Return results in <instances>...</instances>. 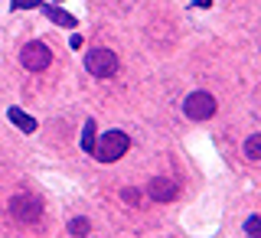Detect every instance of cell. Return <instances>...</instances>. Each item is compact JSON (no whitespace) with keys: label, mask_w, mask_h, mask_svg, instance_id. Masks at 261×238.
<instances>
[{"label":"cell","mask_w":261,"mask_h":238,"mask_svg":"<svg viewBox=\"0 0 261 238\" xmlns=\"http://www.w3.org/2000/svg\"><path fill=\"white\" fill-rule=\"evenodd\" d=\"M127 147H130V137L124 134V130H105L101 134V141L95 144V157L101 160V163H114V160H121L127 153Z\"/></svg>","instance_id":"obj_1"},{"label":"cell","mask_w":261,"mask_h":238,"mask_svg":"<svg viewBox=\"0 0 261 238\" xmlns=\"http://www.w3.org/2000/svg\"><path fill=\"white\" fill-rule=\"evenodd\" d=\"M85 69L92 72V75H98V78H111L114 72H118V56H114L111 49H105V46H95V49L85 52Z\"/></svg>","instance_id":"obj_2"},{"label":"cell","mask_w":261,"mask_h":238,"mask_svg":"<svg viewBox=\"0 0 261 238\" xmlns=\"http://www.w3.org/2000/svg\"><path fill=\"white\" fill-rule=\"evenodd\" d=\"M183 111H186V118H193V121H209L212 114H216V98L209 92H193L186 98Z\"/></svg>","instance_id":"obj_3"},{"label":"cell","mask_w":261,"mask_h":238,"mask_svg":"<svg viewBox=\"0 0 261 238\" xmlns=\"http://www.w3.org/2000/svg\"><path fill=\"white\" fill-rule=\"evenodd\" d=\"M20 62L27 65L30 72H43V69H49V62H53V52H49L46 43H27L20 49Z\"/></svg>","instance_id":"obj_4"},{"label":"cell","mask_w":261,"mask_h":238,"mask_svg":"<svg viewBox=\"0 0 261 238\" xmlns=\"http://www.w3.org/2000/svg\"><path fill=\"white\" fill-rule=\"evenodd\" d=\"M10 212H13L16 222H27V225L39 222V216H43V209H39V202L33 199V196H13Z\"/></svg>","instance_id":"obj_5"},{"label":"cell","mask_w":261,"mask_h":238,"mask_svg":"<svg viewBox=\"0 0 261 238\" xmlns=\"http://www.w3.org/2000/svg\"><path fill=\"white\" fill-rule=\"evenodd\" d=\"M176 193H179V186L173 183V179H167V176H160V179H153V183H150V196H153L157 202L176 199Z\"/></svg>","instance_id":"obj_6"},{"label":"cell","mask_w":261,"mask_h":238,"mask_svg":"<svg viewBox=\"0 0 261 238\" xmlns=\"http://www.w3.org/2000/svg\"><path fill=\"white\" fill-rule=\"evenodd\" d=\"M43 13L56 23V27H79L75 16H72L69 10H62V7H56V4H43Z\"/></svg>","instance_id":"obj_7"},{"label":"cell","mask_w":261,"mask_h":238,"mask_svg":"<svg viewBox=\"0 0 261 238\" xmlns=\"http://www.w3.org/2000/svg\"><path fill=\"white\" fill-rule=\"evenodd\" d=\"M7 118H10L23 134H33V130H36V118H30V114L20 111V108H10V111H7Z\"/></svg>","instance_id":"obj_8"},{"label":"cell","mask_w":261,"mask_h":238,"mask_svg":"<svg viewBox=\"0 0 261 238\" xmlns=\"http://www.w3.org/2000/svg\"><path fill=\"white\" fill-rule=\"evenodd\" d=\"M245 157H248L251 163L261 160V134H251L248 137V144H245Z\"/></svg>","instance_id":"obj_9"},{"label":"cell","mask_w":261,"mask_h":238,"mask_svg":"<svg viewBox=\"0 0 261 238\" xmlns=\"http://www.w3.org/2000/svg\"><path fill=\"white\" fill-rule=\"evenodd\" d=\"M82 150H85V153L95 150V121L92 118L85 121V130H82Z\"/></svg>","instance_id":"obj_10"},{"label":"cell","mask_w":261,"mask_h":238,"mask_svg":"<svg viewBox=\"0 0 261 238\" xmlns=\"http://www.w3.org/2000/svg\"><path fill=\"white\" fill-rule=\"evenodd\" d=\"M245 238H261V219L258 216H251L245 222Z\"/></svg>","instance_id":"obj_11"},{"label":"cell","mask_w":261,"mask_h":238,"mask_svg":"<svg viewBox=\"0 0 261 238\" xmlns=\"http://www.w3.org/2000/svg\"><path fill=\"white\" fill-rule=\"evenodd\" d=\"M33 7H43V0H10V10H33Z\"/></svg>","instance_id":"obj_12"},{"label":"cell","mask_w":261,"mask_h":238,"mask_svg":"<svg viewBox=\"0 0 261 238\" xmlns=\"http://www.w3.org/2000/svg\"><path fill=\"white\" fill-rule=\"evenodd\" d=\"M69 232L72 235H88V219H72V222H69Z\"/></svg>","instance_id":"obj_13"},{"label":"cell","mask_w":261,"mask_h":238,"mask_svg":"<svg viewBox=\"0 0 261 238\" xmlns=\"http://www.w3.org/2000/svg\"><path fill=\"white\" fill-rule=\"evenodd\" d=\"M121 196H124V202H141V193L137 190H124Z\"/></svg>","instance_id":"obj_14"},{"label":"cell","mask_w":261,"mask_h":238,"mask_svg":"<svg viewBox=\"0 0 261 238\" xmlns=\"http://www.w3.org/2000/svg\"><path fill=\"white\" fill-rule=\"evenodd\" d=\"M69 46H72V49H82V46H85V39H82V33H72Z\"/></svg>","instance_id":"obj_15"}]
</instances>
